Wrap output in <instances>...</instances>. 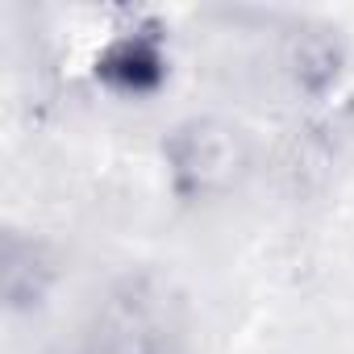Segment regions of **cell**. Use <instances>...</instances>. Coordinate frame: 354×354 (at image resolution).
Segmentation results:
<instances>
[{"label":"cell","instance_id":"obj_1","mask_svg":"<svg viewBox=\"0 0 354 354\" xmlns=\"http://www.w3.org/2000/svg\"><path fill=\"white\" fill-rule=\"evenodd\" d=\"M96 75L117 92H133V96L154 92L167 75L158 26H142V30H129L117 42H109V50L96 59Z\"/></svg>","mask_w":354,"mask_h":354}]
</instances>
